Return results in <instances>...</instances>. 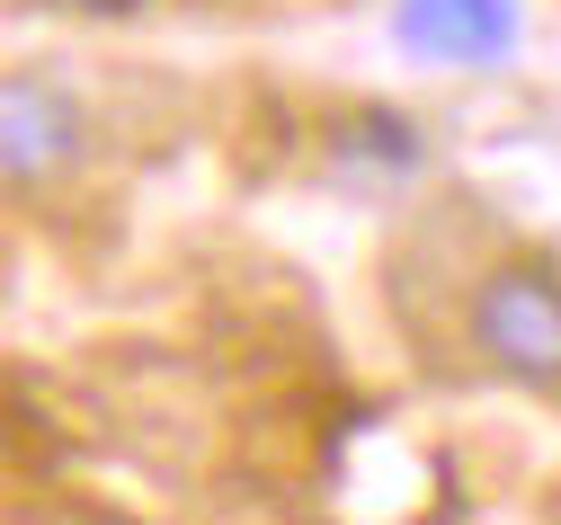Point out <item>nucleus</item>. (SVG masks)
I'll use <instances>...</instances> for the list:
<instances>
[{"label":"nucleus","mask_w":561,"mask_h":525,"mask_svg":"<svg viewBox=\"0 0 561 525\" xmlns=\"http://www.w3.org/2000/svg\"><path fill=\"white\" fill-rule=\"evenodd\" d=\"M392 36L419 62H446V71H481V62H508L517 54V0H401Z\"/></svg>","instance_id":"nucleus-3"},{"label":"nucleus","mask_w":561,"mask_h":525,"mask_svg":"<svg viewBox=\"0 0 561 525\" xmlns=\"http://www.w3.org/2000/svg\"><path fill=\"white\" fill-rule=\"evenodd\" d=\"M472 347L490 374H508L526 392H561V276L535 259H508L472 285Z\"/></svg>","instance_id":"nucleus-1"},{"label":"nucleus","mask_w":561,"mask_h":525,"mask_svg":"<svg viewBox=\"0 0 561 525\" xmlns=\"http://www.w3.org/2000/svg\"><path fill=\"white\" fill-rule=\"evenodd\" d=\"M90 116L45 71H0V187H45L81 161Z\"/></svg>","instance_id":"nucleus-2"}]
</instances>
